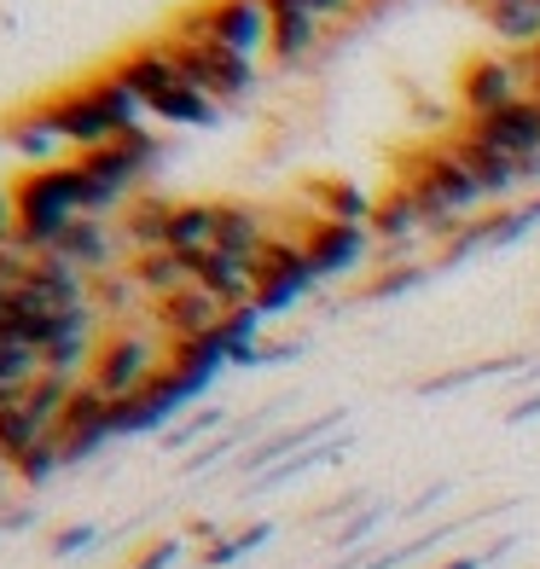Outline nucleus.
Here are the masks:
<instances>
[{"label": "nucleus", "mask_w": 540, "mask_h": 569, "mask_svg": "<svg viewBox=\"0 0 540 569\" xmlns=\"http://www.w3.org/2000/svg\"><path fill=\"white\" fill-rule=\"evenodd\" d=\"M59 471H64V453H59V442H53V436H47L41 448H30V453H23V459L12 465V477H18L23 488H41V482H53Z\"/></svg>", "instance_id": "obj_24"}, {"label": "nucleus", "mask_w": 540, "mask_h": 569, "mask_svg": "<svg viewBox=\"0 0 540 569\" xmlns=\"http://www.w3.org/2000/svg\"><path fill=\"white\" fill-rule=\"evenodd\" d=\"M111 76L140 99V111L158 117V122H174V128L216 122V106L187 82V76H180V64L169 59L163 41H146V47H134V53H122V59L111 64Z\"/></svg>", "instance_id": "obj_1"}, {"label": "nucleus", "mask_w": 540, "mask_h": 569, "mask_svg": "<svg viewBox=\"0 0 540 569\" xmlns=\"http://www.w3.org/2000/svg\"><path fill=\"white\" fill-rule=\"evenodd\" d=\"M192 262V284L198 291H210V297H221L227 308H244L250 297H256V256H227V250H198V256H187Z\"/></svg>", "instance_id": "obj_14"}, {"label": "nucleus", "mask_w": 540, "mask_h": 569, "mask_svg": "<svg viewBox=\"0 0 540 569\" xmlns=\"http://www.w3.org/2000/svg\"><path fill=\"white\" fill-rule=\"evenodd\" d=\"M378 517H383V511H378V506H367V511H360V517H354V523H349V529H338V547H354V540H360V535H367V529L378 523Z\"/></svg>", "instance_id": "obj_29"}, {"label": "nucleus", "mask_w": 540, "mask_h": 569, "mask_svg": "<svg viewBox=\"0 0 540 569\" xmlns=\"http://www.w3.org/2000/svg\"><path fill=\"white\" fill-rule=\"evenodd\" d=\"M273 239V216L256 203H216V250L227 256H256Z\"/></svg>", "instance_id": "obj_18"}, {"label": "nucleus", "mask_w": 540, "mask_h": 569, "mask_svg": "<svg viewBox=\"0 0 540 569\" xmlns=\"http://www.w3.org/2000/svg\"><path fill=\"white\" fill-rule=\"evenodd\" d=\"M7 302H12V284H0V315H7Z\"/></svg>", "instance_id": "obj_35"}, {"label": "nucleus", "mask_w": 540, "mask_h": 569, "mask_svg": "<svg viewBox=\"0 0 540 569\" xmlns=\"http://www.w3.org/2000/svg\"><path fill=\"white\" fill-rule=\"evenodd\" d=\"M367 227H372V239H383V244H401L407 232H419V227H424V216H419L413 192H407V187H390L383 198H372V216H367Z\"/></svg>", "instance_id": "obj_21"}, {"label": "nucleus", "mask_w": 540, "mask_h": 569, "mask_svg": "<svg viewBox=\"0 0 540 569\" xmlns=\"http://www.w3.org/2000/svg\"><path fill=\"white\" fill-rule=\"evenodd\" d=\"M36 372H41V355L23 349V343H12L7 331H0V390H23Z\"/></svg>", "instance_id": "obj_25"}, {"label": "nucleus", "mask_w": 540, "mask_h": 569, "mask_svg": "<svg viewBox=\"0 0 540 569\" xmlns=\"http://www.w3.org/2000/svg\"><path fill=\"white\" fill-rule=\"evenodd\" d=\"M7 198H12V244L18 250H53L59 232L70 221H82V198H76L70 158L64 163H41V169H18Z\"/></svg>", "instance_id": "obj_2"}, {"label": "nucleus", "mask_w": 540, "mask_h": 569, "mask_svg": "<svg viewBox=\"0 0 540 569\" xmlns=\"http://www.w3.org/2000/svg\"><path fill=\"white\" fill-rule=\"evenodd\" d=\"M169 250L180 256H198V250H216V203H174V221H169Z\"/></svg>", "instance_id": "obj_22"}, {"label": "nucleus", "mask_w": 540, "mask_h": 569, "mask_svg": "<svg viewBox=\"0 0 540 569\" xmlns=\"http://www.w3.org/2000/svg\"><path fill=\"white\" fill-rule=\"evenodd\" d=\"M308 198H314V216L320 221H343V227H367L372 216V198L349 187V180H308Z\"/></svg>", "instance_id": "obj_20"}, {"label": "nucleus", "mask_w": 540, "mask_h": 569, "mask_svg": "<svg viewBox=\"0 0 540 569\" xmlns=\"http://www.w3.org/2000/svg\"><path fill=\"white\" fill-rule=\"evenodd\" d=\"M0 146H7V151H18V158H23V169L64 163V158H59V151H64V140H59V128L47 122V111H41V106H30V111H12L7 122H0Z\"/></svg>", "instance_id": "obj_15"}, {"label": "nucleus", "mask_w": 540, "mask_h": 569, "mask_svg": "<svg viewBox=\"0 0 540 569\" xmlns=\"http://www.w3.org/2000/svg\"><path fill=\"white\" fill-rule=\"evenodd\" d=\"M256 308L262 315H279V308H291L297 297H308L314 291V268H308V256H302V244L297 239H286V232H273V239L256 250Z\"/></svg>", "instance_id": "obj_6"}, {"label": "nucleus", "mask_w": 540, "mask_h": 569, "mask_svg": "<svg viewBox=\"0 0 540 569\" xmlns=\"http://www.w3.org/2000/svg\"><path fill=\"white\" fill-rule=\"evenodd\" d=\"M424 279V268L419 262H390V268H378L372 279H367V302H378V297H401V291H413V284Z\"/></svg>", "instance_id": "obj_26"}, {"label": "nucleus", "mask_w": 540, "mask_h": 569, "mask_svg": "<svg viewBox=\"0 0 540 569\" xmlns=\"http://www.w3.org/2000/svg\"><path fill=\"white\" fill-rule=\"evenodd\" d=\"M227 320V302L187 284V291H174L163 302H146V326L158 331L163 343H192V338H210V331Z\"/></svg>", "instance_id": "obj_9"}, {"label": "nucleus", "mask_w": 540, "mask_h": 569, "mask_svg": "<svg viewBox=\"0 0 540 569\" xmlns=\"http://www.w3.org/2000/svg\"><path fill=\"white\" fill-rule=\"evenodd\" d=\"M534 412H540V396H534V401H523V407H511V425H523V419H534Z\"/></svg>", "instance_id": "obj_34"}, {"label": "nucleus", "mask_w": 540, "mask_h": 569, "mask_svg": "<svg viewBox=\"0 0 540 569\" xmlns=\"http://www.w3.org/2000/svg\"><path fill=\"white\" fill-rule=\"evenodd\" d=\"M88 540H93V529H88V523H82V529H64V535L53 540V552H59V558H64V552H82Z\"/></svg>", "instance_id": "obj_30"}, {"label": "nucleus", "mask_w": 540, "mask_h": 569, "mask_svg": "<svg viewBox=\"0 0 540 569\" xmlns=\"http://www.w3.org/2000/svg\"><path fill=\"white\" fill-rule=\"evenodd\" d=\"M0 477H7V465H0Z\"/></svg>", "instance_id": "obj_36"}, {"label": "nucleus", "mask_w": 540, "mask_h": 569, "mask_svg": "<svg viewBox=\"0 0 540 569\" xmlns=\"http://www.w3.org/2000/svg\"><path fill=\"white\" fill-rule=\"evenodd\" d=\"M174 558H180V540H174V535H163V540H151V547H146L134 563H128V569H169Z\"/></svg>", "instance_id": "obj_28"}, {"label": "nucleus", "mask_w": 540, "mask_h": 569, "mask_svg": "<svg viewBox=\"0 0 540 569\" xmlns=\"http://www.w3.org/2000/svg\"><path fill=\"white\" fill-rule=\"evenodd\" d=\"M163 47H169V59L180 64V76L210 99V106L221 111V106H233V99H244L250 88H256V59H244V53H233V47H216V41H174V36H163Z\"/></svg>", "instance_id": "obj_5"}, {"label": "nucleus", "mask_w": 540, "mask_h": 569, "mask_svg": "<svg viewBox=\"0 0 540 569\" xmlns=\"http://www.w3.org/2000/svg\"><path fill=\"white\" fill-rule=\"evenodd\" d=\"M53 442H59L64 465H82L106 442H117V430H111V396H99L93 383L82 378V383H76V396L64 401V412H59V425H53Z\"/></svg>", "instance_id": "obj_7"}, {"label": "nucleus", "mask_w": 540, "mask_h": 569, "mask_svg": "<svg viewBox=\"0 0 540 569\" xmlns=\"http://www.w3.org/2000/svg\"><path fill=\"white\" fill-rule=\"evenodd\" d=\"M262 540H268V523H250V529H239L233 540H221V547H210V552H203V563H233L239 552L262 547Z\"/></svg>", "instance_id": "obj_27"}, {"label": "nucleus", "mask_w": 540, "mask_h": 569, "mask_svg": "<svg viewBox=\"0 0 540 569\" xmlns=\"http://www.w3.org/2000/svg\"><path fill=\"white\" fill-rule=\"evenodd\" d=\"M53 256H64V262L82 268L88 279H93V273H111V268L128 262V250H122V239H117V221H93V216L70 221V227L59 232Z\"/></svg>", "instance_id": "obj_12"}, {"label": "nucleus", "mask_w": 540, "mask_h": 569, "mask_svg": "<svg viewBox=\"0 0 540 569\" xmlns=\"http://www.w3.org/2000/svg\"><path fill=\"white\" fill-rule=\"evenodd\" d=\"M511 99H523V76L511 59H471L459 70V111L466 117H488Z\"/></svg>", "instance_id": "obj_13"}, {"label": "nucleus", "mask_w": 540, "mask_h": 569, "mask_svg": "<svg viewBox=\"0 0 540 569\" xmlns=\"http://www.w3.org/2000/svg\"><path fill=\"white\" fill-rule=\"evenodd\" d=\"M471 7H477L482 18H494V12H506V7H518V0H471Z\"/></svg>", "instance_id": "obj_33"}, {"label": "nucleus", "mask_w": 540, "mask_h": 569, "mask_svg": "<svg viewBox=\"0 0 540 569\" xmlns=\"http://www.w3.org/2000/svg\"><path fill=\"white\" fill-rule=\"evenodd\" d=\"M320 18H343V12H354V0H308Z\"/></svg>", "instance_id": "obj_32"}, {"label": "nucleus", "mask_w": 540, "mask_h": 569, "mask_svg": "<svg viewBox=\"0 0 540 569\" xmlns=\"http://www.w3.org/2000/svg\"><path fill=\"white\" fill-rule=\"evenodd\" d=\"M448 146H453V158L471 169V180L482 187V198H500V192H511V187H523V163H518V158H506V151H488V146L466 140L459 128L448 134Z\"/></svg>", "instance_id": "obj_17"}, {"label": "nucleus", "mask_w": 540, "mask_h": 569, "mask_svg": "<svg viewBox=\"0 0 540 569\" xmlns=\"http://www.w3.org/2000/svg\"><path fill=\"white\" fill-rule=\"evenodd\" d=\"M12 244V198H7V187H0V250Z\"/></svg>", "instance_id": "obj_31"}, {"label": "nucleus", "mask_w": 540, "mask_h": 569, "mask_svg": "<svg viewBox=\"0 0 540 569\" xmlns=\"http://www.w3.org/2000/svg\"><path fill=\"white\" fill-rule=\"evenodd\" d=\"M158 367H163V338L146 320L140 326H111L106 338H99V349H93L88 383H93L99 396L122 401V396L146 390V378L158 372Z\"/></svg>", "instance_id": "obj_4"}, {"label": "nucleus", "mask_w": 540, "mask_h": 569, "mask_svg": "<svg viewBox=\"0 0 540 569\" xmlns=\"http://www.w3.org/2000/svg\"><path fill=\"white\" fill-rule=\"evenodd\" d=\"M459 134L488 146V151H506V158L529 163V158H540V99L523 93V99H511V106L488 111V117H466Z\"/></svg>", "instance_id": "obj_8"}, {"label": "nucleus", "mask_w": 540, "mask_h": 569, "mask_svg": "<svg viewBox=\"0 0 540 569\" xmlns=\"http://www.w3.org/2000/svg\"><path fill=\"white\" fill-rule=\"evenodd\" d=\"M297 244L308 256V268H314V279H338V273L367 262V227H343V221L308 216V227L297 232Z\"/></svg>", "instance_id": "obj_10"}, {"label": "nucleus", "mask_w": 540, "mask_h": 569, "mask_svg": "<svg viewBox=\"0 0 540 569\" xmlns=\"http://www.w3.org/2000/svg\"><path fill=\"white\" fill-rule=\"evenodd\" d=\"M174 41H216L256 59L268 53V0H198L169 23Z\"/></svg>", "instance_id": "obj_3"}, {"label": "nucleus", "mask_w": 540, "mask_h": 569, "mask_svg": "<svg viewBox=\"0 0 540 569\" xmlns=\"http://www.w3.org/2000/svg\"><path fill=\"white\" fill-rule=\"evenodd\" d=\"M169 221H174V198H128L117 216V239L122 250H169Z\"/></svg>", "instance_id": "obj_16"}, {"label": "nucleus", "mask_w": 540, "mask_h": 569, "mask_svg": "<svg viewBox=\"0 0 540 569\" xmlns=\"http://www.w3.org/2000/svg\"><path fill=\"white\" fill-rule=\"evenodd\" d=\"M122 268L134 273L146 302H163V297H174V291H187V284H192V262L180 250H134Z\"/></svg>", "instance_id": "obj_19"}, {"label": "nucleus", "mask_w": 540, "mask_h": 569, "mask_svg": "<svg viewBox=\"0 0 540 569\" xmlns=\"http://www.w3.org/2000/svg\"><path fill=\"white\" fill-rule=\"evenodd\" d=\"M326 41V18L308 0H268V59L273 64H302Z\"/></svg>", "instance_id": "obj_11"}, {"label": "nucleus", "mask_w": 540, "mask_h": 569, "mask_svg": "<svg viewBox=\"0 0 540 569\" xmlns=\"http://www.w3.org/2000/svg\"><path fill=\"white\" fill-rule=\"evenodd\" d=\"M70 396H76V378H59V372H36L30 383H23V407H30L47 430L59 425V412H64Z\"/></svg>", "instance_id": "obj_23"}]
</instances>
